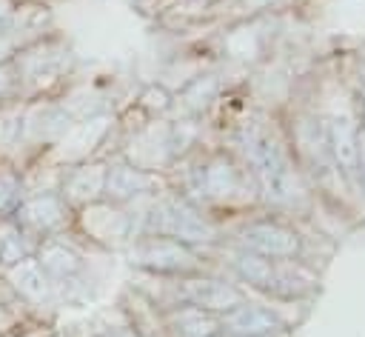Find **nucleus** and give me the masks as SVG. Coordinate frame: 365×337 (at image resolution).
Here are the masks:
<instances>
[{
    "instance_id": "1",
    "label": "nucleus",
    "mask_w": 365,
    "mask_h": 337,
    "mask_svg": "<svg viewBox=\"0 0 365 337\" xmlns=\"http://www.w3.org/2000/svg\"><path fill=\"white\" fill-rule=\"evenodd\" d=\"M245 154L257 171V180L265 191L268 200L274 203H291L299 191L297 177L285 160V154L279 151V146L265 134V131H251L245 137Z\"/></svg>"
},
{
    "instance_id": "2",
    "label": "nucleus",
    "mask_w": 365,
    "mask_h": 337,
    "mask_svg": "<svg viewBox=\"0 0 365 337\" xmlns=\"http://www.w3.org/2000/svg\"><path fill=\"white\" fill-rule=\"evenodd\" d=\"M237 271L257 288H265L279 297H297L305 294L314 286L311 271H305L294 260H268L259 254H240Z\"/></svg>"
},
{
    "instance_id": "3",
    "label": "nucleus",
    "mask_w": 365,
    "mask_h": 337,
    "mask_svg": "<svg viewBox=\"0 0 365 337\" xmlns=\"http://www.w3.org/2000/svg\"><path fill=\"white\" fill-rule=\"evenodd\" d=\"M151 228H157L160 234H168L174 240H211L214 237V228L208 220H202L194 208H188L185 203H177V200H168V203H160L151 214Z\"/></svg>"
},
{
    "instance_id": "4",
    "label": "nucleus",
    "mask_w": 365,
    "mask_h": 337,
    "mask_svg": "<svg viewBox=\"0 0 365 337\" xmlns=\"http://www.w3.org/2000/svg\"><path fill=\"white\" fill-rule=\"evenodd\" d=\"M131 263L151 268V271H185L194 268L191 251L180 240H165V237H151L143 240L131 248Z\"/></svg>"
},
{
    "instance_id": "5",
    "label": "nucleus",
    "mask_w": 365,
    "mask_h": 337,
    "mask_svg": "<svg viewBox=\"0 0 365 337\" xmlns=\"http://www.w3.org/2000/svg\"><path fill=\"white\" fill-rule=\"evenodd\" d=\"M242 246L251 254L268 257V260H291L299 248V240L294 231L282 228V226H271V223H257L248 226L242 231Z\"/></svg>"
},
{
    "instance_id": "6",
    "label": "nucleus",
    "mask_w": 365,
    "mask_h": 337,
    "mask_svg": "<svg viewBox=\"0 0 365 337\" xmlns=\"http://www.w3.org/2000/svg\"><path fill=\"white\" fill-rule=\"evenodd\" d=\"M185 300L205 311H231L242 303V294L220 280H188Z\"/></svg>"
},
{
    "instance_id": "7",
    "label": "nucleus",
    "mask_w": 365,
    "mask_h": 337,
    "mask_svg": "<svg viewBox=\"0 0 365 337\" xmlns=\"http://www.w3.org/2000/svg\"><path fill=\"white\" fill-rule=\"evenodd\" d=\"M225 328L237 337H262L268 331L277 328V320L271 311L259 308V306H245L240 303L237 308H231L225 314Z\"/></svg>"
},
{
    "instance_id": "8",
    "label": "nucleus",
    "mask_w": 365,
    "mask_h": 337,
    "mask_svg": "<svg viewBox=\"0 0 365 337\" xmlns=\"http://www.w3.org/2000/svg\"><path fill=\"white\" fill-rule=\"evenodd\" d=\"M328 149L336 160V166L351 174L354 171V151H356V131L351 126V120L342 114V117H334L331 126H328Z\"/></svg>"
},
{
    "instance_id": "9",
    "label": "nucleus",
    "mask_w": 365,
    "mask_h": 337,
    "mask_svg": "<svg viewBox=\"0 0 365 337\" xmlns=\"http://www.w3.org/2000/svg\"><path fill=\"white\" fill-rule=\"evenodd\" d=\"M40 268L46 274L57 277V280H68V277H74L80 271V257H77V251L71 246L51 240V243H46L40 248Z\"/></svg>"
},
{
    "instance_id": "10",
    "label": "nucleus",
    "mask_w": 365,
    "mask_h": 337,
    "mask_svg": "<svg viewBox=\"0 0 365 337\" xmlns=\"http://www.w3.org/2000/svg\"><path fill=\"white\" fill-rule=\"evenodd\" d=\"M148 186H151V177H148L143 168L117 166V168L106 171V188H103V191H108V194L117 197V200H128V197L143 194Z\"/></svg>"
},
{
    "instance_id": "11",
    "label": "nucleus",
    "mask_w": 365,
    "mask_h": 337,
    "mask_svg": "<svg viewBox=\"0 0 365 337\" xmlns=\"http://www.w3.org/2000/svg\"><path fill=\"white\" fill-rule=\"evenodd\" d=\"M9 277H11V283L20 294H26L31 300L48 297V277H46V271L40 268L37 260H17L9 271Z\"/></svg>"
},
{
    "instance_id": "12",
    "label": "nucleus",
    "mask_w": 365,
    "mask_h": 337,
    "mask_svg": "<svg viewBox=\"0 0 365 337\" xmlns=\"http://www.w3.org/2000/svg\"><path fill=\"white\" fill-rule=\"evenodd\" d=\"M171 328L177 337H214L220 323L205 308H180L171 314Z\"/></svg>"
},
{
    "instance_id": "13",
    "label": "nucleus",
    "mask_w": 365,
    "mask_h": 337,
    "mask_svg": "<svg viewBox=\"0 0 365 337\" xmlns=\"http://www.w3.org/2000/svg\"><path fill=\"white\" fill-rule=\"evenodd\" d=\"M103 188H106V168H103V166H86V168H77V171L71 174L68 186H66L68 197H71V200H80V203L94 200Z\"/></svg>"
},
{
    "instance_id": "14",
    "label": "nucleus",
    "mask_w": 365,
    "mask_h": 337,
    "mask_svg": "<svg viewBox=\"0 0 365 337\" xmlns=\"http://www.w3.org/2000/svg\"><path fill=\"white\" fill-rule=\"evenodd\" d=\"M20 217L34 228H51V226H57L63 220V203L57 197H51V194L34 197L20 208Z\"/></svg>"
},
{
    "instance_id": "15",
    "label": "nucleus",
    "mask_w": 365,
    "mask_h": 337,
    "mask_svg": "<svg viewBox=\"0 0 365 337\" xmlns=\"http://www.w3.org/2000/svg\"><path fill=\"white\" fill-rule=\"evenodd\" d=\"M86 228L94 231L100 240H111V237H125L128 234V220L120 211L94 208V211L86 214Z\"/></svg>"
},
{
    "instance_id": "16",
    "label": "nucleus",
    "mask_w": 365,
    "mask_h": 337,
    "mask_svg": "<svg viewBox=\"0 0 365 337\" xmlns=\"http://www.w3.org/2000/svg\"><path fill=\"white\" fill-rule=\"evenodd\" d=\"M202 183H205V191L214 194V197H225L237 188V171L225 163V160H214L205 166L202 171Z\"/></svg>"
},
{
    "instance_id": "17",
    "label": "nucleus",
    "mask_w": 365,
    "mask_h": 337,
    "mask_svg": "<svg viewBox=\"0 0 365 337\" xmlns=\"http://www.w3.org/2000/svg\"><path fill=\"white\" fill-rule=\"evenodd\" d=\"M106 131V120H88L83 123L80 129H74L68 134V140H63V151L66 154H74V151H83V149H91V143Z\"/></svg>"
},
{
    "instance_id": "18",
    "label": "nucleus",
    "mask_w": 365,
    "mask_h": 337,
    "mask_svg": "<svg viewBox=\"0 0 365 337\" xmlns=\"http://www.w3.org/2000/svg\"><path fill=\"white\" fill-rule=\"evenodd\" d=\"M23 131H26V114L23 111H6V114H0V143L3 146L20 143Z\"/></svg>"
},
{
    "instance_id": "19",
    "label": "nucleus",
    "mask_w": 365,
    "mask_h": 337,
    "mask_svg": "<svg viewBox=\"0 0 365 337\" xmlns=\"http://www.w3.org/2000/svg\"><path fill=\"white\" fill-rule=\"evenodd\" d=\"M0 260L11 263V266L17 260H23V243L14 228H0Z\"/></svg>"
},
{
    "instance_id": "20",
    "label": "nucleus",
    "mask_w": 365,
    "mask_h": 337,
    "mask_svg": "<svg viewBox=\"0 0 365 337\" xmlns=\"http://www.w3.org/2000/svg\"><path fill=\"white\" fill-rule=\"evenodd\" d=\"M351 174L356 177V183L365 191V129L356 131V151H354V171Z\"/></svg>"
},
{
    "instance_id": "21",
    "label": "nucleus",
    "mask_w": 365,
    "mask_h": 337,
    "mask_svg": "<svg viewBox=\"0 0 365 337\" xmlns=\"http://www.w3.org/2000/svg\"><path fill=\"white\" fill-rule=\"evenodd\" d=\"M17 194V183L11 177H0V208H6Z\"/></svg>"
},
{
    "instance_id": "22",
    "label": "nucleus",
    "mask_w": 365,
    "mask_h": 337,
    "mask_svg": "<svg viewBox=\"0 0 365 337\" xmlns=\"http://www.w3.org/2000/svg\"><path fill=\"white\" fill-rule=\"evenodd\" d=\"M9 17H11V6H9V0H0V29L9 23Z\"/></svg>"
}]
</instances>
